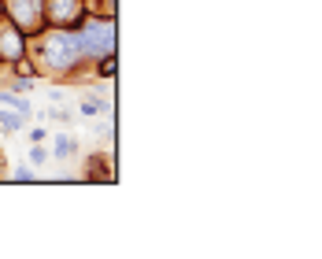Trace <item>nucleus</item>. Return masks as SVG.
I'll return each mask as SVG.
<instances>
[{"label": "nucleus", "mask_w": 322, "mask_h": 259, "mask_svg": "<svg viewBox=\"0 0 322 259\" xmlns=\"http://www.w3.org/2000/svg\"><path fill=\"white\" fill-rule=\"evenodd\" d=\"M4 104H12V108H19V111H26V100H19V97H12V93H4V97H0Z\"/></svg>", "instance_id": "nucleus-2"}, {"label": "nucleus", "mask_w": 322, "mask_h": 259, "mask_svg": "<svg viewBox=\"0 0 322 259\" xmlns=\"http://www.w3.org/2000/svg\"><path fill=\"white\" fill-rule=\"evenodd\" d=\"M56 145H60V148H56V156H67V152L74 148V145H71V141H67V137H60V141H56Z\"/></svg>", "instance_id": "nucleus-3"}, {"label": "nucleus", "mask_w": 322, "mask_h": 259, "mask_svg": "<svg viewBox=\"0 0 322 259\" xmlns=\"http://www.w3.org/2000/svg\"><path fill=\"white\" fill-rule=\"evenodd\" d=\"M19 126H23V119H19V115H8V111H0V130H19Z\"/></svg>", "instance_id": "nucleus-1"}]
</instances>
